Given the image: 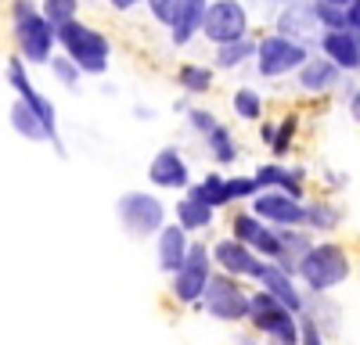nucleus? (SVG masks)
Listing matches in <instances>:
<instances>
[{
    "label": "nucleus",
    "instance_id": "8",
    "mask_svg": "<svg viewBox=\"0 0 360 345\" xmlns=\"http://www.w3.org/2000/svg\"><path fill=\"white\" fill-rule=\"evenodd\" d=\"M314 54V47L299 43V40H288L281 33H263L256 36V76L259 79H288L303 69V62Z\"/></svg>",
    "mask_w": 360,
    "mask_h": 345
},
{
    "label": "nucleus",
    "instance_id": "26",
    "mask_svg": "<svg viewBox=\"0 0 360 345\" xmlns=\"http://www.w3.org/2000/svg\"><path fill=\"white\" fill-rule=\"evenodd\" d=\"M299 133H303V115L299 111H285L278 126H274V140H270V158L274 162H292L295 148H299Z\"/></svg>",
    "mask_w": 360,
    "mask_h": 345
},
{
    "label": "nucleus",
    "instance_id": "32",
    "mask_svg": "<svg viewBox=\"0 0 360 345\" xmlns=\"http://www.w3.org/2000/svg\"><path fill=\"white\" fill-rule=\"evenodd\" d=\"M303 316H310V320H314L328 338H335L339 327H342V316H339V306L332 302V295H307Z\"/></svg>",
    "mask_w": 360,
    "mask_h": 345
},
{
    "label": "nucleus",
    "instance_id": "25",
    "mask_svg": "<svg viewBox=\"0 0 360 345\" xmlns=\"http://www.w3.org/2000/svg\"><path fill=\"white\" fill-rule=\"evenodd\" d=\"M176 86H180V94H184L188 101L195 97H205V94H213V86H217V69L213 65H202V62H184L176 69Z\"/></svg>",
    "mask_w": 360,
    "mask_h": 345
},
{
    "label": "nucleus",
    "instance_id": "34",
    "mask_svg": "<svg viewBox=\"0 0 360 345\" xmlns=\"http://www.w3.org/2000/svg\"><path fill=\"white\" fill-rule=\"evenodd\" d=\"M40 15L54 29H62V25H69V22L79 18V0H40Z\"/></svg>",
    "mask_w": 360,
    "mask_h": 345
},
{
    "label": "nucleus",
    "instance_id": "6",
    "mask_svg": "<svg viewBox=\"0 0 360 345\" xmlns=\"http://www.w3.org/2000/svg\"><path fill=\"white\" fill-rule=\"evenodd\" d=\"M249 292H252V284L238 280V277H227V273H213V280H209L205 295L198 302V313H205L209 320L227 324V327H245V320H249Z\"/></svg>",
    "mask_w": 360,
    "mask_h": 345
},
{
    "label": "nucleus",
    "instance_id": "13",
    "mask_svg": "<svg viewBox=\"0 0 360 345\" xmlns=\"http://www.w3.org/2000/svg\"><path fill=\"white\" fill-rule=\"evenodd\" d=\"M252 177L259 184V191H281L295 201H307L310 198V165L303 162H274V158H266L252 169Z\"/></svg>",
    "mask_w": 360,
    "mask_h": 345
},
{
    "label": "nucleus",
    "instance_id": "30",
    "mask_svg": "<svg viewBox=\"0 0 360 345\" xmlns=\"http://www.w3.org/2000/svg\"><path fill=\"white\" fill-rule=\"evenodd\" d=\"M252 58H256V36H245V40L213 47V69L217 72H238V69L252 65Z\"/></svg>",
    "mask_w": 360,
    "mask_h": 345
},
{
    "label": "nucleus",
    "instance_id": "9",
    "mask_svg": "<svg viewBox=\"0 0 360 345\" xmlns=\"http://www.w3.org/2000/svg\"><path fill=\"white\" fill-rule=\"evenodd\" d=\"M249 29H252V18H249V8L242 4V0H209L205 22H202V36L213 47H224V43L252 36Z\"/></svg>",
    "mask_w": 360,
    "mask_h": 345
},
{
    "label": "nucleus",
    "instance_id": "37",
    "mask_svg": "<svg viewBox=\"0 0 360 345\" xmlns=\"http://www.w3.org/2000/svg\"><path fill=\"white\" fill-rule=\"evenodd\" d=\"M47 69H51V76L58 79V83H62L65 86V90H79V79H83V72L69 62V58L62 54V50H58L54 58H51V62H47Z\"/></svg>",
    "mask_w": 360,
    "mask_h": 345
},
{
    "label": "nucleus",
    "instance_id": "19",
    "mask_svg": "<svg viewBox=\"0 0 360 345\" xmlns=\"http://www.w3.org/2000/svg\"><path fill=\"white\" fill-rule=\"evenodd\" d=\"M249 212L266 226H303V201H295L281 191H259L249 201Z\"/></svg>",
    "mask_w": 360,
    "mask_h": 345
},
{
    "label": "nucleus",
    "instance_id": "11",
    "mask_svg": "<svg viewBox=\"0 0 360 345\" xmlns=\"http://www.w3.org/2000/svg\"><path fill=\"white\" fill-rule=\"evenodd\" d=\"M227 234L234 241H242L245 248H252L266 263H278L281 259V241H278V226H266L263 219H256L249 212V205H238L227 216Z\"/></svg>",
    "mask_w": 360,
    "mask_h": 345
},
{
    "label": "nucleus",
    "instance_id": "33",
    "mask_svg": "<svg viewBox=\"0 0 360 345\" xmlns=\"http://www.w3.org/2000/svg\"><path fill=\"white\" fill-rule=\"evenodd\" d=\"M227 198H231V209H238V205H249V201L259 194V184H256V177L252 172H227Z\"/></svg>",
    "mask_w": 360,
    "mask_h": 345
},
{
    "label": "nucleus",
    "instance_id": "42",
    "mask_svg": "<svg viewBox=\"0 0 360 345\" xmlns=\"http://www.w3.org/2000/svg\"><path fill=\"white\" fill-rule=\"evenodd\" d=\"M274 126H278V119H259L256 123V133H259L263 148H270V140H274Z\"/></svg>",
    "mask_w": 360,
    "mask_h": 345
},
{
    "label": "nucleus",
    "instance_id": "18",
    "mask_svg": "<svg viewBox=\"0 0 360 345\" xmlns=\"http://www.w3.org/2000/svg\"><path fill=\"white\" fill-rule=\"evenodd\" d=\"M317 54H324L342 76H360V33L353 29H335V33H321L314 43Z\"/></svg>",
    "mask_w": 360,
    "mask_h": 345
},
{
    "label": "nucleus",
    "instance_id": "27",
    "mask_svg": "<svg viewBox=\"0 0 360 345\" xmlns=\"http://www.w3.org/2000/svg\"><path fill=\"white\" fill-rule=\"evenodd\" d=\"M202 144H205L209 162L220 165V172H224L227 165H238V158H242V144H238L234 130H231V126H224V123H220L213 133H205V137H202Z\"/></svg>",
    "mask_w": 360,
    "mask_h": 345
},
{
    "label": "nucleus",
    "instance_id": "3",
    "mask_svg": "<svg viewBox=\"0 0 360 345\" xmlns=\"http://www.w3.org/2000/svg\"><path fill=\"white\" fill-rule=\"evenodd\" d=\"M58 50L83 72V76H105L112 65V40L101 29L86 25V22H69L58 29Z\"/></svg>",
    "mask_w": 360,
    "mask_h": 345
},
{
    "label": "nucleus",
    "instance_id": "20",
    "mask_svg": "<svg viewBox=\"0 0 360 345\" xmlns=\"http://www.w3.org/2000/svg\"><path fill=\"white\" fill-rule=\"evenodd\" d=\"M152 245H155V266H159V273H162V277H173V273L180 270V263L188 259L191 234H188V230H180V226L169 219L159 234L152 238Z\"/></svg>",
    "mask_w": 360,
    "mask_h": 345
},
{
    "label": "nucleus",
    "instance_id": "31",
    "mask_svg": "<svg viewBox=\"0 0 360 345\" xmlns=\"http://www.w3.org/2000/svg\"><path fill=\"white\" fill-rule=\"evenodd\" d=\"M231 111H234L238 123L256 126L259 119H266V101H263V94L256 90V86H238V90L231 94Z\"/></svg>",
    "mask_w": 360,
    "mask_h": 345
},
{
    "label": "nucleus",
    "instance_id": "5",
    "mask_svg": "<svg viewBox=\"0 0 360 345\" xmlns=\"http://www.w3.org/2000/svg\"><path fill=\"white\" fill-rule=\"evenodd\" d=\"M213 273H217V266H213V255H209V241L191 238L188 259L180 263V270L173 277H166V295L180 309H195L198 313V302L205 295L209 280H213Z\"/></svg>",
    "mask_w": 360,
    "mask_h": 345
},
{
    "label": "nucleus",
    "instance_id": "17",
    "mask_svg": "<svg viewBox=\"0 0 360 345\" xmlns=\"http://www.w3.org/2000/svg\"><path fill=\"white\" fill-rule=\"evenodd\" d=\"M346 205L339 198L328 194H310L303 201V226L310 230L314 238H339V230L346 226Z\"/></svg>",
    "mask_w": 360,
    "mask_h": 345
},
{
    "label": "nucleus",
    "instance_id": "4",
    "mask_svg": "<svg viewBox=\"0 0 360 345\" xmlns=\"http://www.w3.org/2000/svg\"><path fill=\"white\" fill-rule=\"evenodd\" d=\"M115 219L127 238L152 241L169 223V209H166V198L155 191H127L115 198Z\"/></svg>",
    "mask_w": 360,
    "mask_h": 345
},
{
    "label": "nucleus",
    "instance_id": "16",
    "mask_svg": "<svg viewBox=\"0 0 360 345\" xmlns=\"http://www.w3.org/2000/svg\"><path fill=\"white\" fill-rule=\"evenodd\" d=\"M292 79H295V90L303 94V97H332L339 86L346 83V76L332 62H328L324 54H317V50L307 58L303 69H299Z\"/></svg>",
    "mask_w": 360,
    "mask_h": 345
},
{
    "label": "nucleus",
    "instance_id": "47",
    "mask_svg": "<svg viewBox=\"0 0 360 345\" xmlns=\"http://www.w3.org/2000/svg\"><path fill=\"white\" fill-rule=\"evenodd\" d=\"M321 4H332V8H349V0H321Z\"/></svg>",
    "mask_w": 360,
    "mask_h": 345
},
{
    "label": "nucleus",
    "instance_id": "10",
    "mask_svg": "<svg viewBox=\"0 0 360 345\" xmlns=\"http://www.w3.org/2000/svg\"><path fill=\"white\" fill-rule=\"evenodd\" d=\"M4 76H8V83H11L15 97H18V101H25V104L33 108V111L40 115V119H44V126H47V133H51V140H54V151L65 158V144H62V137H58V111H54L51 97H47V94H40L37 86H33V79H29V65L22 62L18 54H11V58H8Z\"/></svg>",
    "mask_w": 360,
    "mask_h": 345
},
{
    "label": "nucleus",
    "instance_id": "40",
    "mask_svg": "<svg viewBox=\"0 0 360 345\" xmlns=\"http://www.w3.org/2000/svg\"><path fill=\"white\" fill-rule=\"evenodd\" d=\"M342 104H346V115L360 126V83H349V76L342 83Z\"/></svg>",
    "mask_w": 360,
    "mask_h": 345
},
{
    "label": "nucleus",
    "instance_id": "28",
    "mask_svg": "<svg viewBox=\"0 0 360 345\" xmlns=\"http://www.w3.org/2000/svg\"><path fill=\"white\" fill-rule=\"evenodd\" d=\"M8 123H11V130L22 137V140H33V144H54L51 140V133H47V126H44V119L29 108L25 101H18L15 97V104H11V111H8Z\"/></svg>",
    "mask_w": 360,
    "mask_h": 345
},
{
    "label": "nucleus",
    "instance_id": "29",
    "mask_svg": "<svg viewBox=\"0 0 360 345\" xmlns=\"http://www.w3.org/2000/svg\"><path fill=\"white\" fill-rule=\"evenodd\" d=\"M278 241H281V259H278V266L292 270L295 273V263L310 252V245L317 241L307 226H278Z\"/></svg>",
    "mask_w": 360,
    "mask_h": 345
},
{
    "label": "nucleus",
    "instance_id": "46",
    "mask_svg": "<svg viewBox=\"0 0 360 345\" xmlns=\"http://www.w3.org/2000/svg\"><path fill=\"white\" fill-rule=\"evenodd\" d=\"M137 119H155V111L148 108V104H137Z\"/></svg>",
    "mask_w": 360,
    "mask_h": 345
},
{
    "label": "nucleus",
    "instance_id": "45",
    "mask_svg": "<svg viewBox=\"0 0 360 345\" xmlns=\"http://www.w3.org/2000/svg\"><path fill=\"white\" fill-rule=\"evenodd\" d=\"M137 4H144V0H108L112 11H134Z\"/></svg>",
    "mask_w": 360,
    "mask_h": 345
},
{
    "label": "nucleus",
    "instance_id": "15",
    "mask_svg": "<svg viewBox=\"0 0 360 345\" xmlns=\"http://www.w3.org/2000/svg\"><path fill=\"white\" fill-rule=\"evenodd\" d=\"M209 255H213L217 273L238 277V280H245V284H252V277H256V270L263 263L252 248H245L242 241H234L231 234H220V238L209 241Z\"/></svg>",
    "mask_w": 360,
    "mask_h": 345
},
{
    "label": "nucleus",
    "instance_id": "43",
    "mask_svg": "<svg viewBox=\"0 0 360 345\" xmlns=\"http://www.w3.org/2000/svg\"><path fill=\"white\" fill-rule=\"evenodd\" d=\"M231 345H266V341H263L259 334H252V331L245 327V331H238V334L231 338Z\"/></svg>",
    "mask_w": 360,
    "mask_h": 345
},
{
    "label": "nucleus",
    "instance_id": "12",
    "mask_svg": "<svg viewBox=\"0 0 360 345\" xmlns=\"http://www.w3.org/2000/svg\"><path fill=\"white\" fill-rule=\"evenodd\" d=\"M195 180L191 172V162L188 155L176 148V144H166V148H159L152 155V162H148V184H152V191H162V194H184Z\"/></svg>",
    "mask_w": 360,
    "mask_h": 345
},
{
    "label": "nucleus",
    "instance_id": "35",
    "mask_svg": "<svg viewBox=\"0 0 360 345\" xmlns=\"http://www.w3.org/2000/svg\"><path fill=\"white\" fill-rule=\"evenodd\" d=\"M310 15H314V22H317L321 33L349 29V22H346V8H332V4H321V0H310Z\"/></svg>",
    "mask_w": 360,
    "mask_h": 345
},
{
    "label": "nucleus",
    "instance_id": "21",
    "mask_svg": "<svg viewBox=\"0 0 360 345\" xmlns=\"http://www.w3.org/2000/svg\"><path fill=\"white\" fill-rule=\"evenodd\" d=\"M205 8L209 0H180L173 18H169V43L173 47H188L195 43V36H202V22H205Z\"/></svg>",
    "mask_w": 360,
    "mask_h": 345
},
{
    "label": "nucleus",
    "instance_id": "22",
    "mask_svg": "<svg viewBox=\"0 0 360 345\" xmlns=\"http://www.w3.org/2000/svg\"><path fill=\"white\" fill-rule=\"evenodd\" d=\"M217 209H209V205H202V201H195V198H188V194H180L173 205H169V219L180 226V230H188L191 238H198V234H205V230H213L217 226Z\"/></svg>",
    "mask_w": 360,
    "mask_h": 345
},
{
    "label": "nucleus",
    "instance_id": "44",
    "mask_svg": "<svg viewBox=\"0 0 360 345\" xmlns=\"http://www.w3.org/2000/svg\"><path fill=\"white\" fill-rule=\"evenodd\" d=\"M346 22L353 33H360V0H349V8H346Z\"/></svg>",
    "mask_w": 360,
    "mask_h": 345
},
{
    "label": "nucleus",
    "instance_id": "38",
    "mask_svg": "<svg viewBox=\"0 0 360 345\" xmlns=\"http://www.w3.org/2000/svg\"><path fill=\"white\" fill-rule=\"evenodd\" d=\"M184 119H188V126H191V133L195 137H205V133H213L217 126H220V119H217V111L213 108H188L184 111Z\"/></svg>",
    "mask_w": 360,
    "mask_h": 345
},
{
    "label": "nucleus",
    "instance_id": "24",
    "mask_svg": "<svg viewBox=\"0 0 360 345\" xmlns=\"http://www.w3.org/2000/svg\"><path fill=\"white\" fill-rule=\"evenodd\" d=\"M224 180H227V172L209 169V172H202L198 180H191V187L184 194L195 198V201H202V205H209V209L224 212V209H231V198H227V184Z\"/></svg>",
    "mask_w": 360,
    "mask_h": 345
},
{
    "label": "nucleus",
    "instance_id": "2",
    "mask_svg": "<svg viewBox=\"0 0 360 345\" xmlns=\"http://www.w3.org/2000/svg\"><path fill=\"white\" fill-rule=\"evenodd\" d=\"M11 36L25 65H47L58 54V29L40 15L37 0H11Z\"/></svg>",
    "mask_w": 360,
    "mask_h": 345
},
{
    "label": "nucleus",
    "instance_id": "1",
    "mask_svg": "<svg viewBox=\"0 0 360 345\" xmlns=\"http://www.w3.org/2000/svg\"><path fill=\"white\" fill-rule=\"evenodd\" d=\"M356 259L342 238H317L310 252L295 263V280L307 295H335L342 284L353 280Z\"/></svg>",
    "mask_w": 360,
    "mask_h": 345
},
{
    "label": "nucleus",
    "instance_id": "36",
    "mask_svg": "<svg viewBox=\"0 0 360 345\" xmlns=\"http://www.w3.org/2000/svg\"><path fill=\"white\" fill-rule=\"evenodd\" d=\"M317 194H328V198H339V194H346L349 191V172H342V169H335V165H321V172H317Z\"/></svg>",
    "mask_w": 360,
    "mask_h": 345
},
{
    "label": "nucleus",
    "instance_id": "23",
    "mask_svg": "<svg viewBox=\"0 0 360 345\" xmlns=\"http://www.w3.org/2000/svg\"><path fill=\"white\" fill-rule=\"evenodd\" d=\"M274 33L314 47L317 36H321V29H317V22H314V15H310V4H288V8L278 15V29H274Z\"/></svg>",
    "mask_w": 360,
    "mask_h": 345
},
{
    "label": "nucleus",
    "instance_id": "39",
    "mask_svg": "<svg viewBox=\"0 0 360 345\" xmlns=\"http://www.w3.org/2000/svg\"><path fill=\"white\" fill-rule=\"evenodd\" d=\"M295 345H328V334L310 320V316H299V341Z\"/></svg>",
    "mask_w": 360,
    "mask_h": 345
},
{
    "label": "nucleus",
    "instance_id": "14",
    "mask_svg": "<svg viewBox=\"0 0 360 345\" xmlns=\"http://www.w3.org/2000/svg\"><path fill=\"white\" fill-rule=\"evenodd\" d=\"M252 288H259V292H266L270 299H278L285 309H292L295 316H303V309H307V292L299 288V280H295V273L292 270H285V266H278V263H259V270H256V277H252Z\"/></svg>",
    "mask_w": 360,
    "mask_h": 345
},
{
    "label": "nucleus",
    "instance_id": "7",
    "mask_svg": "<svg viewBox=\"0 0 360 345\" xmlns=\"http://www.w3.org/2000/svg\"><path fill=\"white\" fill-rule=\"evenodd\" d=\"M245 327L259 334L266 345H295L299 341V316L285 309L278 299H270L266 292L252 288L249 292V320Z\"/></svg>",
    "mask_w": 360,
    "mask_h": 345
},
{
    "label": "nucleus",
    "instance_id": "41",
    "mask_svg": "<svg viewBox=\"0 0 360 345\" xmlns=\"http://www.w3.org/2000/svg\"><path fill=\"white\" fill-rule=\"evenodd\" d=\"M176 4H180V0H144L148 15H152V18H155L159 25H169V18H173Z\"/></svg>",
    "mask_w": 360,
    "mask_h": 345
}]
</instances>
